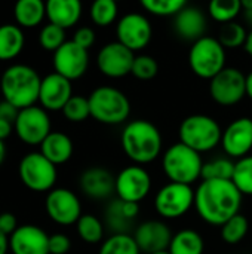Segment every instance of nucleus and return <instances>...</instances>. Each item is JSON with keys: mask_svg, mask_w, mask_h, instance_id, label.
<instances>
[{"mask_svg": "<svg viewBox=\"0 0 252 254\" xmlns=\"http://www.w3.org/2000/svg\"><path fill=\"white\" fill-rule=\"evenodd\" d=\"M242 196L232 180H202L195 190V208L208 225L223 226L239 214Z\"/></svg>", "mask_w": 252, "mask_h": 254, "instance_id": "obj_1", "label": "nucleus"}, {"mask_svg": "<svg viewBox=\"0 0 252 254\" xmlns=\"http://www.w3.org/2000/svg\"><path fill=\"white\" fill-rule=\"evenodd\" d=\"M42 77L27 64H12L0 76V92L4 101L22 110L39 101Z\"/></svg>", "mask_w": 252, "mask_h": 254, "instance_id": "obj_2", "label": "nucleus"}, {"mask_svg": "<svg viewBox=\"0 0 252 254\" xmlns=\"http://www.w3.org/2000/svg\"><path fill=\"white\" fill-rule=\"evenodd\" d=\"M120 143L125 155L135 164H150L162 152V134L159 128L146 119L129 122L120 135Z\"/></svg>", "mask_w": 252, "mask_h": 254, "instance_id": "obj_3", "label": "nucleus"}, {"mask_svg": "<svg viewBox=\"0 0 252 254\" xmlns=\"http://www.w3.org/2000/svg\"><path fill=\"white\" fill-rule=\"evenodd\" d=\"M162 168L169 182L192 186L202 179L203 161L196 150L183 143H175L163 153Z\"/></svg>", "mask_w": 252, "mask_h": 254, "instance_id": "obj_4", "label": "nucleus"}, {"mask_svg": "<svg viewBox=\"0 0 252 254\" xmlns=\"http://www.w3.org/2000/svg\"><path fill=\"white\" fill-rule=\"evenodd\" d=\"M91 116L104 125L123 124L131 115V101L117 88L100 86L88 97Z\"/></svg>", "mask_w": 252, "mask_h": 254, "instance_id": "obj_5", "label": "nucleus"}, {"mask_svg": "<svg viewBox=\"0 0 252 254\" xmlns=\"http://www.w3.org/2000/svg\"><path fill=\"white\" fill-rule=\"evenodd\" d=\"M178 135L180 143L202 155L221 144L223 129L218 122L208 115H192L180 124Z\"/></svg>", "mask_w": 252, "mask_h": 254, "instance_id": "obj_6", "label": "nucleus"}, {"mask_svg": "<svg viewBox=\"0 0 252 254\" xmlns=\"http://www.w3.org/2000/svg\"><path fill=\"white\" fill-rule=\"evenodd\" d=\"M189 64L196 76L211 80L226 68V49L218 39L203 36L192 45Z\"/></svg>", "mask_w": 252, "mask_h": 254, "instance_id": "obj_7", "label": "nucleus"}, {"mask_svg": "<svg viewBox=\"0 0 252 254\" xmlns=\"http://www.w3.org/2000/svg\"><path fill=\"white\" fill-rule=\"evenodd\" d=\"M18 174L22 185L31 192H50L56 183L58 171L40 152H30L18 164Z\"/></svg>", "mask_w": 252, "mask_h": 254, "instance_id": "obj_8", "label": "nucleus"}, {"mask_svg": "<svg viewBox=\"0 0 252 254\" xmlns=\"http://www.w3.org/2000/svg\"><path fill=\"white\" fill-rule=\"evenodd\" d=\"M195 205V190L192 186L169 182L159 189L154 198L157 214L168 220L183 217Z\"/></svg>", "mask_w": 252, "mask_h": 254, "instance_id": "obj_9", "label": "nucleus"}, {"mask_svg": "<svg viewBox=\"0 0 252 254\" xmlns=\"http://www.w3.org/2000/svg\"><path fill=\"white\" fill-rule=\"evenodd\" d=\"M50 118L40 106H31L19 110L13 124L16 137L27 146H40L52 132Z\"/></svg>", "mask_w": 252, "mask_h": 254, "instance_id": "obj_10", "label": "nucleus"}, {"mask_svg": "<svg viewBox=\"0 0 252 254\" xmlns=\"http://www.w3.org/2000/svg\"><path fill=\"white\" fill-rule=\"evenodd\" d=\"M209 95L220 106H235L247 97V76L236 67H226L209 80Z\"/></svg>", "mask_w": 252, "mask_h": 254, "instance_id": "obj_11", "label": "nucleus"}, {"mask_svg": "<svg viewBox=\"0 0 252 254\" xmlns=\"http://www.w3.org/2000/svg\"><path fill=\"white\" fill-rule=\"evenodd\" d=\"M45 210L48 217L61 226L76 225L82 217V204L77 195L65 188H53L46 195Z\"/></svg>", "mask_w": 252, "mask_h": 254, "instance_id": "obj_12", "label": "nucleus"}, {"mask_svg": "<svg viewBox=\"0 0 252 254\" xmlns=\"http://www.w3.org/2000/svg\"><path fill=\"white\" fill-rule=\"evenodd\" d=\"M153 28L147 16L138 12L123 15L116 25L117 42L132 52L144 49L151 40Z\"/></svg>", "mask_w": 252, "mask_h": 254, "instance_id": "obj_13", "label": "nucleus"}, {"mask_svg": "<svg viewBox=\"0 0 252 254\" xmlns=\"http://www.w3.org/2000/svg\"><path fill=\"white\" fill-rule=\"evenodd\" d=\"M151 189V177L141 165L123 168L116 176V195L125 202L140 204Z\"/></svg>", "mask_w": 252, "mask_h": 254, "instance_id": "obj_14", "label": "nucleus"}, {"mask_svg": "<svg viewBox=\"0 0 252 254\" xmlns=\"http://www.w3.org/2000/svg\"><path fill=\"white\" fill-rule=\"evenodd\" d=\"M134 60V52L116 40L104 45L100 49L97 55V65L104 76L119 79L132 71Z\"/></svg>", "mask_w": 252, "mask_h": 254, "instance_id": "obj_15", "label": "nucleus"}, {"mask_svg": "<svg viewBox=\"0 0 252 254\" xmlns=\"http://www.w3.org/2000/svg\"><path fill=\"white\" fill-rule=\"evenodd\" d=\"M52 64L55 73L61 74L70 82L77 80L88 70L89 54L86 49H83L73 40H67L56 52H53Z\"/></svg>", "mask_w": 252, "mask_h": 254, "instance_id": "obj_16", "label": "nucleus"}, {"mask_svg": "<svg viewBox=\"0 0 252 254\" xmlns=\"http://www.w3.org/2000/svg\"><path fill=\"white\" fill-rule=\"evenodd\" d=\"M73 97L71 82L58 73H49L42 77L39 103L46 112H62L64 106Z\"/></svg>", "mask_w": 252, "mask_h": 254, "instance_id": "obj_17", "label": "nucleus"}, {"mask_svg": "<svg viewBox=\"0 0 252 254\" xmlns=\"http://www.w3.org/2000/svg\"><path fill=\"white\" fill-rule=\"evenodd\" d=\"M12 254H49V235L37 225H19L9 237Z\"/></svg>", "mask_w": 252, "mask_h": 254, "instance_id": "obj_18", "label": "nucleus"}, {"mask_svg": "<svg viewBox=\"0 0 252 254\" xmlns=\"http://www.w3.org/2000/svg\"><path fill=\"white\" fill-rule=\"evenodd\" d=\"M221 146L230 158L242 159L248 156L252 150V119L239 118L233 121L223 131Z\"/></svg>", "mask_w": 252, "mask_h": 254, "instance_id": "obj_19", "label": "nucleus"}, {"mask_svg": "<svg viewBox=\"0 0 252 254\" xmlns=\"http://www.w3.org/2000/svg\"><path fill=\"white\" fill-rule=\"evenodd\" d=\"M172 232L165 222L147 220L141 223L134 234V240L141 252L149 254L165 252L172 241Z\"/></svg>", "mask_w": 252, "mask_h": 254, "instance_id": "obj_20", "label": "nucleus"}, {"mask_svg": "<svg viewBox=\"0 0 252 254\" xmlns=\"http://www.w3.org/2000/svg\"><path fill=\"white\" fill-rule=\"evenodd\" d=\"M82 192L92 199H105L116 193V177L102 167H92L82 173L79 180Z\"/></svg>", "mask_w": 252, "mask_h": 254, "instance_id": "obj_21", "label": "nucleus"}, {"mask_svg": "<svg viewBox=\"0 0 252 254\" xmlns=\"http://www.w3.org/2000/svg\"><path fill=\"white\" fill-rule=\"evenodd\" d=\"M206 25V15L196 6H186L180 13L174 16L175 33L181 39L193 43L205 36Z\"/></svg>", "mask_w": 252, "mask_h": 254, "instance_id": "obj_22", "label": "nucleus"}, {"mask_svg": "<svg viewBox=\"0 0 252 254\" xmlns=\"http://www.w3.org/2000/svg\"><path fill=\"white\" fill-rule=\"evenodd\" d=\"M82 16V3L79 0H48L46 18L64 30L76 25Z\"/></svg>", "mask_w": 252, "mask_h": 254, "instance_id": "obj_23", "label": "nucleus"}, {"mask_svg": "<svg viewBox=\"0 0 252 254\" xmlns=\"http://www.w3.org/2000/svg\"><path fill=\"white\" fill-rule=\"evenodd\" d=\"M140 204L113 199L105 210V222L114 234H128L131 222L138 216Z\"/></svg>", "mask_w": 252, "mask_h": 254, "instance_id": "obj_24", "label": "nucleus"}, {"mask_svg": "<svg viewBox=\"0 0 252 254\" xmlns=\"http://www.w3.org/2000/svg\"><path fill=\"white\" fill-rule=\"evenodd\" d=\"M73 150L74 147L71 138L61 131H52L40 144V153L53 165H62L70 161Z\"/></svg>", "mask_w": 252, "mask_h": 254, "instance_id": "obj_25", "label": "nucleus"}, {"mask_svg": "<svg viewBox=\"0 0 252 254\" xmlns=\"http://www.w3.org/2000/svg\"><path fill=\"white\" fill-rule=\"evenodd\" d=\"M15 24L21 28H34L46 18V3L42 0H18L13 6Z\"/></svg>", "mask_w": 252, "mask_h": 254, "instance_id": "obj_26", "label": "nucleus"}, {"mask_svg": "<svg viewBox=\"0 0 252 254\" xmlns=\"http://www.w3.org/2000/svg\"><path fill=\"white\" fill-rule=\"evenodd\" d=\"M25 45V36L16 24L0 25V61H9L16 58Z\"/></svg>", "mask_w": 252, "mask_h": 254, "instance_id": "obj_27", "label": "nucleus"}, {"mask_svg": "<svg viewBox=\"0 0 252 254\" xmlns=\"http://www.w3.org/2000/svg\"><path fill=\"white\" fill-rule=\"evenodd\" d=\"M205 243L199 232L183 229L172 237L168 252L171 254H203Z\"/></svg>", "mask_w": 252, "mask_h": 254, "instance_id": "obj_28", "label": "nucleus"}, {"mask_svg": "<svg viewBox=\"0 0 252 254\" xmlns=\"http://www.w3.org/2000/svg\"><path fill=\"white\" fill-rule=\"evenodd\" d=\"M79 238L86 244H98L104 238V226L101 220L92 214H82L76 223Z\"/></svg>", "mask_w": 252, "mask_h": 254, "instance_id": "obj_29", "label": "nucleus"}, {"mask_svg": "<svg viewBox=\"0 0 252 254\" xmlns=\"http://www.w3.org/2000/svg\"><path fill=\"white\" fill-rule=\"evenodd\" d=\"M242 12L241 0H212L208 4V13L217 22L229 24L233 22L235 18Z\"/></svg>", "mask_w": 252, "mask_h": 254, "instance_id": "obj_30", "label": "nucleus"}, {"mask_svg": "<svg viewBox=\"0 0 252 254\" xmlns=\"http://www.w3.org/2000/svg\"><path fill=\"white\" fill-rule=\"evenodd\" d=\"M141 250L137 246L134 237L129 234H113L107 238L98 254H140Z\"/></svg>", "mask_w": 252, "mask_h": 254, "instance_id": "obj_31", "label": "nucleus"}, {"mask_svg": "<svg viewBox=\"0 0 252 254\" xmlns=\"http://www.w3.org/2000/svg\"><path fill=\"white\" fill-rule=\"evenodd\" d=\"M235 162L229 158H217L203 164L202 180H232Z\"/></svg>", "mask_w": 252, "mask_h": 254, "instance_id": "obj_32", "label": "nucleus"}, {"mask_svg": "<svg viewBox=\"0 0 252 254\" xmlns=\"http://www.w3.org/2000/svg\"><path fill=\"white\" fill-rule=\"evenodd\" d=\"M117 3L114 0H95L91 6L89 15L95 25L108 27L117 18Z\"/></svg>", "mask_w": 252, "mask_h": 254, "instance_id": "obj_33", "label": "nucleus"}, {"mask_svg": "<svg viewBox=\"0 0 252 254\" xmlns=\"http://www.w3.org/2000/svg\"><path fill=\"white\" fill-rule=\"evenodd\" d=\"M248 231H250L248 219L242 214H236L221 226V238L226 244L235 246L239 244L247 237Z\"/></svg>", "mask_w": 252, "mask_h": 254, "instance_id": "obj_34", "label": "nucleus"}, {"mask_svg": "<svg viewBox=\"0 0 252 254\" xmlns=\"http://www.w3.org/2000/svg\"><path fill=\"white\" fill-rule=\"evenodd\" d=\"M232 182L242 195L252 196V155L235 162V173Z\"/></svg>", "mask_w": 252, "mask_h": 254, "instance_id": "obj_35", "label": "nucleus"}, {"mask_svg": "<svg viewBox=\"0 0 252 254\" xmlns=\"http://www.w3.org/2000/svg\"><path fill=\"white\" fill-rule=\"evenodd\" d=\"M247 36H248V31L245 30V27L233 21L221 27L218 40L224 46V49H235V48L245 45Z\"/></svg>", "mask_w": 252, "mask_h": 254, "instance_id": "obj_36", "label": "nucleus"}, {"mask_svg": "<svg viewBox=\"0 0 252 254\" xmlns=\"http://www.w3.org/2000/svg\"><path fill=\"white\" fill-rule=\"evenodd\" d=\"M65 30L55 25V24H46L42 27L39 33V45L49 52H56L64 43H65Z\"/></svg>", "mask_w": 252, "mask_h": 254, "instance_id": "obj_37", "label": "nucleus"}, {"mask_svg": "<svg viewBox=\"0 0 252 254\" xmlns=\"http://www.w3.org/2000/svg\"><path fill=\"white\" fill-rule=\"evenodd\" d=\"M141 6L156 16H175L187 3L184 0H141Z\"/></svg>", "mask_w": 252, "mask_h": 254, "instance_id": "obj_38", "label": "nucleus"}, {"mask_svg": "<svg viewBox=\"0 0 252 254\" xmlns=\"http://www.w3.org/2000/svg\"><path fill=\"white\" fill-rule=\"evenodd\" d=\"M62 115L67 121L73 124H79L86 121L91 116L89 100L82 95H73L68 103L62 109Z\"/></svg>", "mask_w": 252, "mask_h": 254, "instance_id": "obj_39", "label": "nucleus"}, {"mask_svg": "<svg viewBox=\"0 0 252 254\" xmlns=\"http://www.w3.org/2000/svg\"><path fill=\"white\" fill-rule=\"evenodd\" d=\"M131 73L140 80H151L159 73V64L151 55H137Z\"/></svg>", "mask_w": 252, "mask_h": 254, "instance_id": "obj_40", "label": "nucleus"}, {"mask_svg": "<svg viewBox=\"0 0 252 254\" xmlns=\"http://www.w3.org/2000/svg\"><path fill=\"white\" fill-rule=\"evenodd\" d=\"M71 249V241L65 234L49 235V254H67Z\"/></svg>", "mask_w": 252, "mask_h": 254, "instance_id": "obj_41", "label": "nucleus"}, {"mask_svg": "<svg viewBox=\"0 0 252 254\" xmlns=\"http://www.w3.org/2000/svg\"><path fill=\"white\" fill-rule=\"evenodd\" d=\"M73 42L77 43L79 46H82L83 49H89L91 46H94L95 43V31L91 27H80L76 30L74 36H73Z\"/></svg>", "mask_w": 252, "mask_h": 254, "instance_id": "obj_42", "label": "nucleus"}, {"mask_svg": "<svg viewBox=\"0 0 252 254\" xmlns=\"http://www.w3.org/2000/svg\"><path fill=\"white\" fill-rule=\"evenodd\" d=\"M18 229V219L13 213L4 211L0 214V232L10 237Z\"/></svg>", "mask_w": 252, "mask_h": 254, "instance_id": "obj_43", "label": "nucleus"}, {"mask_svg": "<svg viewBox=\"0 0 252 254\" xmlns=\"http://www.w3.org/2000/svg\"><path fill=\"white\" fill-rule=\"evenodd\" d=\"M18 113H19V109H16L13 104L1 100L0 101V119H4V121H9L12 124H15L16 118H18Z\"/></svg>", "mask_w": 252, "mask_h": 254, "instance_id": "obj_44", "label": "nucleus"}, {"mask_svg": "<svg viewBox=\"0 0 252 254\" xmlns=\"http://www.w3.org/2000/svg\"><path fill=\"white\" fill-rule=\"evenodd\" d=\"M12 132H15L13 129V124L4 119H0V140L4 141L6 138H9L12 135Z\"/></svg>", "mask_w": 252, "mask_h": 254, "instance_id": "obj_45", "label": "nucleus"}, {"mask_svg": "<svg viewBox=\"0 0 252 254\" xmlns=\"http://www.w3.org/2000/svg\"><path fill=\"white\" fill-rule=\"evenodd\" d=\"M9 252V237L0 232V254H7Z\"/></svg>", "mask_w": 252, "mask_h": 254, "instance_id": "obj_46", "label": "nucleus"}, {"mask_svg": "<svg viewBox=\"0 0 252 254\" xmlns=\"http://www.w3.org/2000/svg\"><path fill=\"white\" fill-rule=\"evenodd\" d=\"M244 49L247 51V54L252 58V30L248 31V36H247V42L244 45Z\"/></svg>", "mask_w": 252, "mask_h": 254, "instance_id": "obj_47", "label": "nucleus"}, {"mask_svg": "<svg viewBox=\"0 0 252 254\" xmlns=\"http://www.w3.org/2000/svg\"><path fill=\"white\" fill-rule=\"evenodd\" d=\"M247 97L252 100V71L247 74Z\"/></svg>", "mask_w": 252, "mask_h": 254, "instance_id": "obj_48", "label": "nucleus"}, {"mask_svg": "<svg viewBox=\"0 0 252 254\" xmlns=\"http://www.w3.org/2000/svg\"><path fill=\"white\" fill-rule=\"evenodd\" d=\"M4 158H6V144L4 141L0 140V165L4 162Z\"/></svg>", "mask_w": 252, "mask_h": 254, "instance_id": "obj_49", "label": "nucleus"}, {"mask_svg": "<svg viewBox=\"0 0 252 254\" xmlns=\"http://www.w3.org/2000/svg\"><path fill=\"white\" fill-rule=\"evenodd\" d=\"M244 15H245V21L250 24L252 27V9H248V10H244Z\"/></svg>", "mask_w": 252, "mask_h": 254, "instance_id": "obj_50", "label": "nucleus"}, {"mask_svg": "<svg viewBox=\"0 0 252 254\" xmlns=\"http://www.w3.org/2000/svg\"><path fill=\"white\" fill-rule=\"evenodd\" d=\"M154 254H171L168 250H165V252H159V253H154Z\"/></svg>", "mask_w": 252, "mask_h": 254, "instance_id": "obj_51", "label": "nucleus"}]
</instances>
